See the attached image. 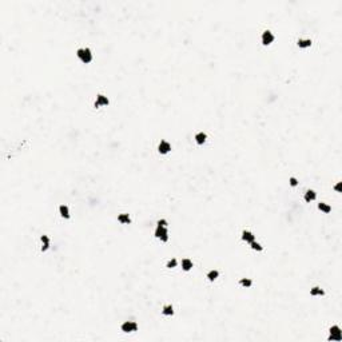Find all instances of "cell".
<instances>
[{"label": "cell", "instance_id": "6da1fadb", "mask_svg": "<svg viewBox=\"0 0 342 342\" xmlns=\"http://www.w3.org/2000/svg\"><path fill=\"white\" fill-rule=\"evenodd\" d=\"M76 55H78L79 59L84 64H88V63L92 62V54H91L90 48H80V50L76 51Z\"/></svg>", "mask_w": 342, "mask_h": 342}, {"label": "cell", "instance_id": "7a4b0ae2", "mask_svg": "<svg viewBox=\"0 0 342 342\" xmlns=\"http://www.w3.org/2000/svg\"><path fill=\"white\" fill-rule=\"evenodd\" d=\"M155 238L160 239L162 242H167L168 241V231H167V227H162V226H156L155 229Z\"/></svg>", "mask_w": 342, "mask_h": 342}, {"label": "cell", "instance_id": "3957f363", "mask_svg": "<svg viewBox=\"0 0 342 342\" xmlns=\"http://www.w3.org/2000/svg\"><path fill=\"white\" fill-rule=\"evenodd\" d=\"M137 330H138V323L134 321H127L122 325V332H124V333L137 332Z\"/></svg>", "mask_w": 342, "mask_h": 342}, {"label": "cell", "instance_id": "277c9868", "mask_svg": "<svg viewBox=\"0 0 342 342\" xmlns=\"http://www.w3.org/2000/svg\"><path fill=\"white\" fill-rule=\"evenodd\" d=\"M274 39L275 38H274L273 32L269 31V29H266V31L262 34V44L263 46H269V44H271L274 42Z\"/></svg>", "mask_w": 342, "mask_h": 342}, {"label": "cell", "instance_id": "5b68a950", "mask_svg": "<svg viewBox=\"0 0 342 342\" xmlns=\"http://www.w3.org/2000/svg\"><path fill=\"white\" fill-rule=\"evenodd\" d=\"M108 103H110V100H108V98L106 96V95L99 94L98 96H96V100H95V103H94V107H100V106H107Z\"/></svg>", "mask_w": 342, "mask_h": 342}, {"label": "cell", "instance_id": "8992f818", "mask_svg": "<svg viewBox=\"0 0 342 342\" xmlns=\"http://www.w3.org/2000/svg\"><path fill=\"white\" fill-rule=\"evenodd\" d=\"M170 150H171V145L166 141H162L159 143V146H158V151H159V154H163V155L170 152Z\"/></svg>", "mask_w": 342, "mask_h": 342}, {"label": "cell", "instance_id": "52a82bcc", "mask_svg": "<svg viewBox=\"0 0 342 342\" xmlns=\"http://www.w3.org/2000/svg\"><path fill=\"white\" fill-rule=\"evenodd\" d=\"M242 241L247 242V243H251L253 241H255V235L253 234L251 231L243 230V231H242Z\"/></svg>", "mask_w": 342, "mask_h": 342}, {"label": "cell", "instance_id": "ba28073f", "mask_svg": "<svg viewBox=\"0 0 342 342\" xmlns=\"http://www.w3.org/2000/svg\"><path fill=\"white\" fill-rule=\"evenodd\" d=\"M305 202H307V203H310V202H313L317 199V193H315L314 190H307L306 193H305V197H303Z\"/></svg>", "mask_w": 342, "mask_h": 342}, {"label": "cell", "instance_id": "9c48e42d", "mask_svg": "<svg viewBox=\"0 0 342 342\" xmlns=\"http://www.w3.org/2000/svg\"><path fill=\"white\" fill-rule=\"evenodd\" d=\"M310 295L311 297H322V295H325V291L321 288H318V286H314V288L310 289Z\"/></svg>", "mask_w": 342, "mask_h": 342}, {"label": "cell", "instance_id": "30bf717a", "mask_svg": "<svg viewBox=\"0 0 342 342\" xmlns=\"http://www.w3.org/2000/svg\"><path fill=\"white\" fill-rule=\"evenodd\" d=\"M206 139H207V135L205 134V132H198V134H195V142L197 145L202 146L203 143L206 142Z\"/></svg>", "mask_w": 342, "mask_h": 342}, {"label": "cell", "instance_id": "8fae6325", "mask_svg": "<svg viewBox=\"0 0 342 342\" xmlns=\"http://www.w3.org/2000/svg\"><path fill=\"white\" fill-rule=\"evenodd\" d=\"M59 212H60V215L63 216L64 219L70 218V210H68V207L66 205H60V206H59Z\"/></svg>", "mask_w": 342, "mask_h": 342}, {"label": "cell", "instance_id": "7c38bea8", "mask_svg": "<svg viewBox=\"0 0 342 342\" xmlns=\"http://www.w3.org/2000/svg\"><path fill=\"white\" fill-rule=\"evenodd\" d=\"M318 210L322 211V212H325V214H329V212L332 211V207H330L328 203H325V202H319V203H318Z\"/></svg>", "mask_w": 342, "mask_h": 342}, {"label": "cell", "instance_id": "4fadbf2b", "mask_svg": "<svg viewBox=\"0 0 342 342\" xmlns=\"http://www.w3.org/2000/svg\"><path fill=\"white\" fill-rule=\"evenodd\" d=\"M182 269L185 271H190L193 269V261L189 259V258H185L182 261Z\"/></svg>", "mask_w": 342, "mask_h": 342}, {"label": "cell", "instance_id": "5bb4252c", "mask_svg": "<svg viewBox=\"0 0 342 342\" xmlns=\"http://www.w3.org/2000/svg\"><path fill=\"white\" fill-rule=\"evenodd\" d=\"M118 220H119V222L122 223V225H128V223L131 222V218H130V215L124 212V214L118 215Z\"/></svg>", "mask_w": 342, "mask_h": 342}, {"label": "cell", "instance_id": "9a60e30c", "mask_svg": "<svg viewBox=\"0 0 342 342\" xmlns=\"http://www.w3.org/2000/svg\"><path fill=\"white\" fill-rule=\"evenodd\" d=\"M297 44H298L299 48H307V47L311 46V40L310 39H298Z\"/></svg>", "mask_w": 342, "mask_h": 342}, {"label": "cell", "instance_id": "2e32d148", "mask_svg": "<svg viewBox=\"0 0 342 342\" xmlns=\"http://www.w3.org/2000/svg\"><path fill=\"white\" fill-rule=\"evenodd\" d=\"M218 277H219V271L218 270H211V271H209V273H207V278H209V281H210V282H214Z\"/></svg>", "mask_w": 342, "mask_h": 342}, {"label": "cell", "instance_id": "e0dca14e", "mask_svg": "<svg viewBox=\"0 0 342 342\" xmlns=\"http://www.w3.org/2000/svg\"><path fill=\"white\" fill-rule=\"evenodd\" d=\"M162 313H163L164 315H172L174 314V307H172L171 305H166V306H163Z\"/></svg>", "mask_w": 342, "mask_h": 342}, {"label": "cell", "instance_id": "ac0fdd59", "mask_svg": "<svg viewBox=\"0 0 342 342\" xmlns=\"http://www.w3.org/2000/svg\"><path fill=\"white\" fill-rule=\"evenodd\" d=\"M239 285H241V286H243V288H251L253 281H251L250 278H242L241 281H239Z\"/></svg>", "mask_w": 342, "mask_h": 342}, {"label": "cell", "instance_id": "d6986e66", "mask_svg": "<svg viewBox=\"0 0 342 342\" xmlns=\"http://www.w3.org/2000/svg\"><path fill=\"white\" fill-rule=\"evenodd\" d=\"M250 247H251L253 250H255V251H262V250H263L262 245L258 243V242H255V241H253L251 243H250Z\"/></svg>", "mask_w": 342, "mask_h": 342}, {"label": "cell", "instance_id": "ffe728a7", "mask_svg": "<svg viewBox=\"0 0 342 342\" xmlns=\"http://www.w3.org/2000/svg\"><path fill=\"white\" fill-rule=\"evenodd\" d=\"M329 341H342V333H338V334H330Z\"/></svg>", "mask_w": 342, "mask_h": 342}, {"label": "cell", "instance_id": "44dd1931", "mask_svg": "<svg viewBox=\"0 0 342 342\" xmlns=\"http://www.w3.org/2000/svg\"><path fill=\"white\" fill-rule=\"evenodd\" d=\"M176 265H178V262H176V259H175V258H172V259H170V261L167 262L166 267H167V269H174V267H176Z\"/></svg>", "mask_w": 342, "mask_h": 342}, {"label": "cell", "instance_id": "7402d4cb", "mask_svg": "<svg viewBox=\"0 0 342 342\" xmlns=\"http://www.w3.org/2000/svg\"><path fill=\"white\" fill-rule=\"evenodd\" d=\"M338 333H342L340 326L334 325V326H332V328H330V334H338Z\"/></svg>", "mask_w": 342, "mask_h": 342}, {"label": "cell", "instance_id": "603a6c76", "mask_svg": "<svg viewBox=\"0 0 342 342\" xmlns=\"http://www.w3.org/2000/svg\"><path fill=\"white\" fill-rule=\"evenodd\" d=\"M289 183H290V186L295 187V186H298V179L294 178V176H290V178H289Z\"/></svg>", "mask_w": 342, "mask_h": 342}, {"label": "cell", "instance_id": "cb8c5ba5", "mask_svg": "<svg viewBox=\"0 0 342 342\" xmlns=\"http://www.w3.org/2000/svg\"><path fill=\"white\" fill-rule=\"evenodd\" d=\"M40 241H42V245H50V238L47 235H42L40 237Z\"/></svg>", "mask_w": 342, "mask_h": 342}, {"label": "cell", "instance_id": "d4e9b609", "mask_svg": "<svg viewBox=\"0 0 342 342\" xmlns=\"http://www.w3.org/2000/svg\"><path fill=\"white\" fill-rule=\"evenodd\" d=\"M167 225H168V223H167V220H166V219H159V220H158V222H156V226L167 227Z\"/></svg>", "mask_w": 342, "mask_h": 342}, {"label": "cell", "instance_id": "484cf974", "mask_svg": "<svg viewBox=\"0 0 342 342\" xmlns=\"http://www.w3.org/2000/svg\"><path fill=\"white\" fill-rule=\"evenodd\" d=\"M334 190L337 191V193H341V182H338L336 186H334Z\"/></svg>", "mask_w": 342, "mask_h": 342}]
</instances>
